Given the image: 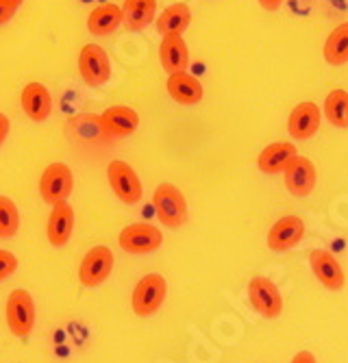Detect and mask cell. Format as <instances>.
<instances>
[{
    "label": "cell",
    "mask_w": 348,
    "mask_h": 363,
    "mask_svg": "<svg viewBox=\"0 0 348 363\" xmlns=\"http://www.w3.org/2000/svg\"><path fill=\"white\" fill-rule=\"evenodd\" d=\"M124 22V13L122 7L113 5V3H105L99 5L96 9H91L87 16V30L96 38H107L111 33H116V28Z\"/></svg>",
    "instance_id": "cell-19"
},
{
    "label": "cell",
    "mask_w": 348,
    "mask_h": 363,
    "mask_svg": "<svg viewBox=\"0 0 348 363\" xmlns=\"http://www.w3.org/2000/svg\"><path fill=\"white\" fill-rule=\"evenodd\" d=\"M305 238V222L298 216H283L268 230V248L274 252L292 250Z\"/></svg>",
    "instance_id": "cell-11"
},
{
    "label": "cell",
    "mask_w": 348,
    "mask_h": 363,
    "mask_svg": "<svg viewBox=\"0 0 348 363\" xmlns=\"http://www.w3.org/2000/svg\"><path fill=\"white\" fill-rule=\"evenodd\" d=\"M248 298H250L252 309L266 320H274L283 313V296H281L279 287L266 277L250 279Z\"/></svg>",
    "instance_id": "cell-8"
},
{
    "label": "cell",
    "mask_w": 348,
    "mask_h": 363,
    "mask_svg": "<svg viewBox=\"0 0 348 363\" xmlns=\"http://www.w3.org/2000/svg\"><path fill=\"white\" fill-rule=\"evenodd\" d=\"M113 250L109 246H94L85 252L79 266V281L85 287L103 285L113 270Z\"/></svg>",
    "instance_id": "cell-7"
},
{
    "label": "cell",
    "mask_w": 348,
    "mask_h": 363,
    "mask_svg": "<svg viewBox=\"0 0 348 363\" xmlns=\"http://www.w3.org/2000/svg\"><path fill=\"white\" fill-rule=\"evenodd\" d=\"M118 244L124 252L131 255H148L164 244V233L157 226L146 224V222H135L120 230Z\"/></svg>",
    "instance_id": "cell-6"
},
{
    "label": "cell",
    "mask_w": 348,
    "mask_h": 363,
    "mask_svg": "<svg viewBox=\"0 0 348 363\" xmlns=\"http://www.w3.org/2000/svg\"><path fill=\"white\" fill-rule=\"evenodd\" d=\"M309 266H311V272L313 277L318 279L327 289L331 291H339L346 283V277H344V270L339 266V261L333 257V252L329 250H311L309 255Z\"/></svg>",
    "instance_id": "cell-12"
},
{
    "label": "cell",
    "mask_w": 348,
    "mask_h": 363,
    "mask_svg": "<svg viewBox=\"0 0 348 363\" xmlns=\"http://www.w3.org/2000/svg\"><path fill=\"white\" fill-rule=\"evenodd\" d=\"M74 189V174L66 163H50L40 177V194L44 203L50 207L57 203H66Z\"/></svg>",
    "instance_id": "cell-5"
},
{
    "label": "cell",
    "mask_w": 348,
    "mask_h": 363,
    "mask_svg": "<svg viewBox=\"0 0 348 363\" xmlns=\"http://www.w3.org/2000/svg\"><path fill=\"white\" fill-rule=\"evenodd\" d=\"M152 207L159 222L168 228H181L187 222V201L183 191L172 183L157 185L152 191Z\"/></svg>",
    "instance_id": "cell-1"
},
{
    "label": "cell",
    "mask_w": 348,
    "mask_h": 363,
    "mask_svg": "<svg viewBox=\"0 0 348 363\" xmlns=\"http://www.w3.org/2000/svg\"><path fill=\"white\" fill-rule=\"evenodd\" d=\"M107 181L113 189V194L120 198L124 205H137L144 196V187L135 170L122 159H113L107 166Z\"/></svg>",
    "instance_id": "cell-4"
},
{
    "label": "cell",
    "mask_w": 348,
    "mask_h": 363,
    "mask_svg": "<svg viewBox=\"0 0 348 363\" xmlns=\"http://www.w3.org/2000/svg\"><path fill=\"white\" fill-rule=\"evenodd\" d=\"M320 128V107L305 101L301 105H296L288 118V133L294 140H311Z\"/></svg>",
    "instance_id": "cell-14"
},
{
    "label": "cell",
    "mask_w": 348,
    "mask_h": 363,
    "mask_svg": "<svg viewBox=\"0 0 348 363\" xmlns=\"http://www.w3.org/2000/svg\"><path fill=\"white\" fill-rule=\"evenodd\" d=\"M189 22H192V11L185 3H176L159 13V18L155 20V26L159 35H183Z\"/></svg>",
    "instance_id": "cell-21"
},
{
    "label": "cell",
    "mask_w": 348,
    "mask_h": 363,
    "mask_svg": "<svg viewBox=\"0 0 348 363\" xmlns=\"http://www.w3.org/2000/svg\"><path fill=\"white\" fill-rule=\"evenodd\" d=\"M124 26L129 30H144L157 20V0H124Z\"/></svg>",
    "instance_id": "cell-22"
},
{
    "label": "cell",
    "mask_w": 348,
    "mask_h": 363,
    "mask_svg": "<svg viewBox=\"0 0 348 363\" xmlns=\"http://www.w3.org/2000/svg\"><path fill=\"white\" fill-rule=\"evenodd\" d=\"M259 5H262V9H266V11H276V9H281L283 0H259Z\"/></svg>",
    "instance_id": "cell-29"
},
{
    "label": "cell",
    "mask_w": 348,
    "mask_h": 363,
    "mask_svg": "<svg viewBox=\"0 0 348 363\" xmlns=\"http://www.w3.org/2000/svg\"><path fill=\"white\" fill-rule=\"evenodd\" d=\"M0 3H5V5H7L9 9H13V11H16V9H18V7H20L22 3H24V0H0Z\"/></svg>",
    "instance_id": "cell-31"
},
{
    "label": "cell",
    "mask_w": 348,
    "mask_h": 363,
    "mask_svg": "<svg viewBox=\"0 0 348 363\" xmlns=\"http://www.w3.org/2000/svg\"><path fill=\"white\" fill-rule=\"evenodd\" d=\"M13 18V9H9L5 3H0V24H7Z\"/></svg>",
    "instance_id": "cell-30"
},
{
    "label": "cell",
    "mask_w": 348,
    "mask_h": 363,
    "mask_svg": "<svg viewBox=\"0 0 348 363\" xmlns=\"http://www.w3.org/2000/svg\"><path fill=\"white\" fill-rule=\"evenodd\" d=\"M18 270V257L9 250H0V281L9 279Z\"/></svg>",
    "instance_id": "cell-26"
},
{
    "label": "cell",
    "mask_w": 348,
    "mask_h": 363,
    "mask_svg": "<svg viewBox=\"0 0 348 363\" xmlns=\"http://www.w3.org/2000/svg\"><path fill=\"white\" fill-rule=\"evenodd\" d=\"M99 124H101L103 135L107 138H129L140 126V116L131 107L116 105V107L105 109L99 116Z\"/></svg>",
    "instance_id": "cell-10"
},
{
    "label": "cell",
    "mask_w": 348,
    "mask_h": 363,
    "mask_svg": "<svg viewBox=\"0 0 348 363\" xmlns=\"http://www.w3.org/2000/svg\"><path fill=\"white\" fill-rule=\"evenodd\" d=\"M166 89L170 94V98L176 105L183 107H194L203 101V83L189 72H174L168 74V83Z\"/></svg>",
    "instance_id": "cell-16"
},
{
    "label": "cell",
    "mask_w": 348,
    "mask_h": 363,
    "mask_svg": "<svg viewBox=\"0 0 348 363\" xmlns=\"http://www.w3.org/2000/svg\"><path fill=\"white\" fill-rule=\"evenodd\" d=\"M283 177H286V187L292 196L296 198H305L309 196L313 189H315V183H318V172H315V166L311 163V159L298 155L290 166L288 170L283 172Z\"/></svg>",
    "instance_id": "cell-13"
},
{
    "label": "cell",
    "mask_w": 348,
    "mask_h": 363,
    "mask_svg": "<svg viewBox=\"0 0 348 363\" xmlns=\"http://www.w3.org/2000/svg\"><path fill=\"white\" fill-rule=\"evenodd\" d=\"M20 103L33 122H44L52 111V96L42 83H28L20 94Z\"/></svg>",
    "instance_id": "cell-18"
},
{
    "label": "cell",
    "mask_w": 348,
    "mask_h": 363,
    "mask_svg": "<svg viewBox=\"0 0 348 363\" xmlns=\"http://www.w3.org/2000/svg\"><path fill=\"white\" fill-rule=\"evenodd\" d=\"M74 230V209L66 203H57L50 209L48 224H46V238L55 248L66 246Z\"/></svg>",
    "instance_id": "cell-15"
},
{
    "label": "cell",
    "mask_w": 348,
    "mask_h": 363,
    "mask_svg": "<svg viewBox=\"0 0 348 363\" xmlns=\"http://www.w3.org/2000/svg\"><path fill=\"white\" fill-rule=\"evenodd\" d=\"M325 61L329 65L348 63V22L337 24L325 42Z\"/></svg>",
    "instance_id": "cell-23"
},
{
    "label": "cell",
    "mask_w": 348,
    "mask_h": 363,
    "mask_svg": "<svg viewBox=\"0 0 348 363\" xmlns=\"http://www.w3.org/2000/svg\"><path fill=\"white\" fill-rule=\"evenodd\" d=\"M166 296H168V283L162 274L152 272V274L142 277L131 296L133 313L140 318H148L157 313L166 303Z\"/></svg>",
    "instance_id": "cell-2"
},
{
    "label": "cell",
    "mask_w": 348,
    "mask_h": 363,
    "mask_svg": "<svg viewBox=\"0 0 348 363\" xmlns=\"http://www.w3.org/2000/svg\"><path fill=\"white\" fill-rule=\"evenodd\" d=\"M159 61H162V68L168 74L187 70L189 50H187L183 35H164L162 46H159Z\"/></svg>",
    "instance_id": "cell-20"
},
{
    "label": "cell",
    "mask_w": 348,
    "mask_h": 363,
    "mask_svg": "<svg viewBox=\"0 0 348 363\" xmlns=\"http://www.w3.org/2000/svg\"><path fill=\"white\" fill-rule=\"evenodd\" d=\"M20 228V211L9 196H0V238H13Z\"/></svg>",
    "instance_id": "cell-25"
},
{
    "label": "cell",
    "mask_w": 348,
    "mask_h": 363,
    "mask_svg": "<svg viewBox=\"0 0 348 363\" xmlns=\"http://www.w3.org/2000/svg\"><path fill=\"white\" fill-rule=\"evenodd\" d=\"M9 118L5 116V113H0V146H3V142L7 140V135H9Z\"/></svg>",
    "instance_id": "cell-27"
},
{
    "label": "cell",
    "mask_w": 348,
    "mask_h": 363,
    "mask_svg": "<svg viewBox=\"0 0 348 363\" xmlns=\"http://www.w3.org/2000/svg\"><path fill=\"white\" fill-rule=\"evenodd\" d=\"M7 326L16 337H26L35 328L38 307L26 289H13L7 298Z\"/></svg>",
    "instance_id": "cell-3"
},
{
    "label": "cell",
    "mask_w": 348,
    "mask_h": 363,
    "mask_svg": "<svg viewBox=\"0 0 348 363\" xmlns=\"http://www.w3.org/2000/svg\"><path fill=\"white\" fill-rule=\"evenodd\" d=\"M79 72L89 87H101L111 79V61L99 44L83 46L79 55Z\"/></svg>",
    "instance_id": "cell-9"
},
{
    "label": "cell",
    "mask_w": 348,
    "mask_h": 363,
    "mask_svg": "<svg viewBox=\"0 0 348 363\" xmlns=\"http://www.w3.org/2000/svg\"><path fill=\"white\" fill-rule=\"evenodd\" d=\"M296 157H298V150L292 142H274L259 152L257 168L264 174H283Z\"/></svg>",
    "instance_id": "cell-17"
},
{
    "label": "cell",
    "mask_w": 348,
    "mask_h": 363,
    "mask_svg": "<svg viewBox=\"0 0 348 363\" xmlns=\"http://www.w3.org/2000/svg\"><path fill=\"white\" fill-rule=\"evenodd\" d=\"M325 116L331 126L348 128V91L342 87H335L327 94L325 101Z\"/></svg>",
    "instance_id": "cell-24"
},
{
    "label": "cell",
    "mask_w": 348,
    "mask_h": 363,
    "mask_svg": "<svg viewBox=\"0 0 348 363\" xmlns=\"http://www.w3.org/2000/svg\"><path fill=\"white\" fill-rule=\"evenodd\" d=\"M292 363H318V361H315V357L309 350H301V352L294 354Z\"/></svg>",
    "instance_id": "cell-28"
}]
</instances>
